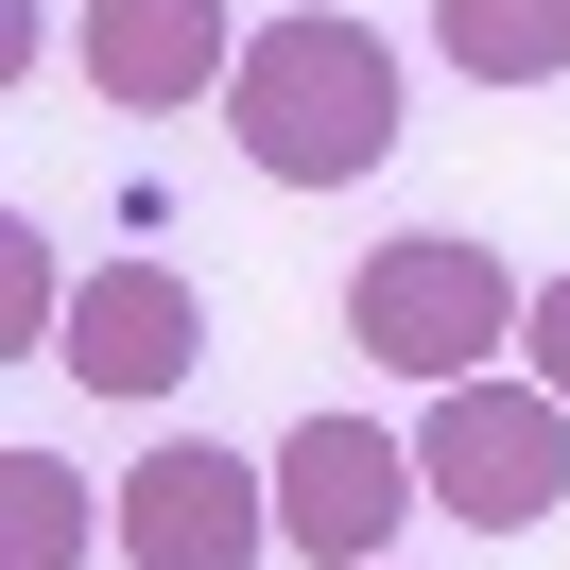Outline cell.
Masks as SVG:
<instances>
[{"label":"cell","instance_id":"10","mask_svg":"<svg viewBox=\"0 0 570 570\" xmlns=\"http://www.w3.org/2000/svg\"><path fill=\"white\" fill-rule=\"evenodd\" d=\"M52 328H70V312H52V225H0V346L36 363Z\"/></svg>","mask_w":570,"mask_h":570},{"label":"cell","instance_id":"1","mask_svg":"<svg viewBox=\"0 0 570 570\" xmlns=\"http://www.w3.org/2000/svg\"><path fill=\"white\" fill-rule=\"evenodd\" d=\"M225 121H243V156L277 190H346V174H381L397 156V52L363 36V18H259L243 36V70H225Z\"/></svg>","mask_w":570,"mask_h":570},{"label":"cell","instance_id":"3","mask_svg":"<svg viewBox=\"0 0 570 570\" xmlns=\"http://www.w3.org/2000/svg\"><path fill=\"white\" fill-rule=\"evenodd\" d=\"M415 484L450 501L466 535H535L570 501V397L553 381H432V415H415Z\"/></svg>","mask_w":570,"mask_h":570},{"label":"cell","instance_id":"7","mask_svg":"<svg viewBox=\"0 0 570 570\" xmlns=\"http://www.w3.org/2000/svg\"><path fill=\"white\" fill-rule=\"evenodd\" d=\"M243 70V18L225 0H87V87L105 105H208V87Z\"/></svg>","mask_w":570,"mask_h":570},{"label":"cell","instance_id":"11","mask_svg":"<svg viewBox=\"0 0 570 570\" xmlns=\"http://www.w3.org/2000/svg\"><path fill=\"white\" fill-rule=\"evenodd\" d=\"M519 346H535V381L570 397V277H535V312H519Z\"/></svg>","mask_w":570,"mask_h":570},{"label":"cell","instance_id":"9","mask_svg":"<svg viewBox=\"0 0 570 570\" xmlns=\"http://www.w3.org/2000/svg\"><path fill=\"white\" fill-rule=\"evenodd\" d=\"M432 52L466 87H553L570 70V0H432Z\"/></svg>","mask_w":570,"mask_h":570},{"label":"cell","instance_id":"2","mask_svg":"<svg viewBox=\"0 0 570 570\" xmlns=\"http://www.w3.org/2000/svg\"><path fill=\"white\" fill-rule=\"evenodd\" d=\"M519 312H535V294L501 277L466 225H397V243L346 277V346L381 363V381H484Z\"/></svg>","mask_w":570,"mask_h":570},{"label":"cell","instance_id":"12","mask_svg":"<svg viewBox=\"0 0 570 570\" xmlns=\"http://www.w3.org/2000/svg\"><path fill=\"white\" fill-rule=\"evenodd\" d=\"M381 570H397V553H381Z\"/></svg>","mask_w":570,"mask_h":570},{"label":"cell","instance_id":"8","mask_svg":"<svg viewBox=\"0 0 570 570\" xmlns=\"http://www.w3.org/2000/svg\"><path fill=\"white\" fill-rule=\"evenodd\" d=\"M87 535H121V501H87L70 450H0V570H87Z\"/></svg>","mask_w":570,"mask_h":570},{"label":"cell","instance_id":"5","mask_svg":"<svg viewBox=\"0 0 570 570\" xmlns=\"http://www.w3.org/2000/svg\"><path fill=\"white\" fill-rule=\"evenodd\" d=\"M259 535H277V466L208 432H156L121 466V570H259Z\"/></svg>","mask_w":570,"mask_h":570},{"label":"cell","instance_id":"4","mask_svg":"<svg viewBox=\"0 0 570 570\" xmlns=\"http://www.w3.org/2000/svg\"><path fill=\"white\" fill-rule=\"evenodd\" d=\"M415 501H432V484H415V450H397L381 415H294V450H277V553L381 570Z\"/></svg>","mask_w":570,"mask_h":570},{"label":"cell","instance_id":"6","mask_svg":"<svg viewBox=\"0 0 570 570\" xmlns=\"http://www.w3.org/2000/svg\"><path fill=\"white\" fill-rule=\"evenodd\" d=\"M190 363H208V294L174 277V259H105V277H70V381L87 397H174Z\"/></svg>","mask_w":570,"mask_h":570}]
</instances>
